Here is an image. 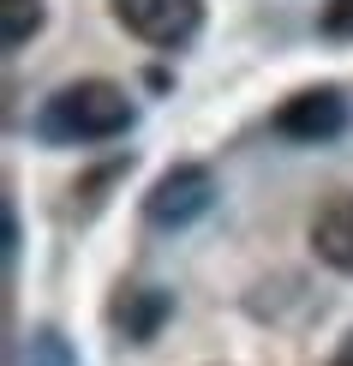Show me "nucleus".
Listing matches in <instances>:
<instances>
[{"mask_svg":"<svg viewBox=\"0 0 353 366\" xmlns=\"http://www.w3.org/2000/svg\"><path fill=\"white\" fill-rule=\"evenodd\" d=\"M42 19H48L42 0H0V42H6V49H24L42 30Z\"/></svg>","mask_w":353,"mask_h":366,"instance_id":"7","label":"nucleus"},{"mask_svg":"<svg viewBox=\"0 0 353 366\" xmlns=\"http://www.w3.org/2000/svg\"><path fill=\"white\" fill-rule=\"evenodd\" d=\"M329 366H347V360H329Z\"/></svg>","mask_w":353,"mask_h":366,"instance_id":"12","label":"nucleus"},{"mask_svg":"<svg viewBox=\"0 0 353 366\" xmlns=\"http://www.w3.org/2000/svg\"><path fill=\"white\" fill-rule=\"evenodd\" d=\"M312 252H317V264L353 277V192H329L312 210Z\"/></svg>","mask_w":353,"mask_h":366,"instance_id":"6","label":"nucleus"},{"mask_svg":"<svg viewBox=\"0 0 353 366\" xmlns=\"http://www.w3.org/2000/svg\"><path fill=\"white\" fill-rule=\"evenodd\" d=\"M138 120L132 109V90L114 84V79H78L66 90H54L36 114V139L42 144H102V139H120Z\"/></svg>","mask_w":353,"mask_h":366,"instance_id":"1","label":"nucleus"},{"mask_svg":"<svg viewBox=\"0 0 353 366\" xmlns=\"http://www.w3.org/2000/svg\"><path fill=\"white\" fill-rule=\"evenodd\" d=\"M347 127V97L335 84H312V90H294V97L275 109V132L294 144H329L342 139Z\"/></svg>","mask_w":353,"mask_h":366,"instance_id":"4","label":"nucleus"},{"mask_svg":"<svg viewBox=\"0 0 353 366\" xmlns=\"http://www.w3.org/2000/svg\"><path fill=\"white\" fill-rule=\"evenodd\" d=\"M335 360H347V366H353V337H347V342H342V355H335Z\"/></svg>","mask_w":353,"mask_h":366,"instance_id":"11","label":"nucleus"},{"mask_svg":"<svg viewBox=\"0 0 353 366\" xmlns=\"http://www.w3.org/2000/svg\"><path fill=\"white\" fill-rule=\"evenodd\" d=\"M24 366H78V360H72V348H66L60 330H36L24 342Z\"/></svg>","mask_w":353,"mask_h":366,"instance_id":"9","label":"nucleus"},{"mask_svg":"<svg viewBox=\"0 0 353 366\" xmlns=\"http://www.w3.org/2000/svg\"><path fill=\"white\" fill-rule=\"evenodd\" d=\"M114 19L150 49H186L204 30V0H114Z\"/></svg>","mask_w":353,"mask_h":366,"instance_id":"3","label":"nucleus"},{"mask_svg":"<svg viewBox=\"0 0 353 366\" xmlns=\"http://www.w3.org/2000/svg\"><path fill=\"white\" fill-rule=\"evenodd\" d=\"M210 204H216V180H210V169L204 162H174V169L144 192V222L150 228H192Z\"/></svg>","mask_w":353,"mask_h":366,"instance_id":"2","label":"nucleus"},{"mask_svg":"<svg viewBox=\"0 0 353 366\" xmlns=\"http://www.w3.org/2000/svg\"><path fill=\"white\" fill-rule=\"evenodd\" d=\"M168 318H174V295L156 288V282H120L108 295V325L126 342H150Z\"/></svg>","mask_w":353,"mask_h":366,"instance_id":"5","label":"nucleus"},{"mask_svg":"<svg viewBox=\"0 0 353 366\" xmlns=\"http://www.w3.org/2000/svg\"><path fill=\"white\" fill-rule=\"evenodd\" d=\"M317 30H324L329 42H353V0H324V12H317Z\"/></svg>","mask_w":353,"mask_h":366,"instance_id":"10","label":"nucleus"},{"mask_svg":"<svg viewBox=\"0 0 353 366\" xmlns=\"http://www.w3.org/2000/svg\"><path fill=\"white\" fill-rule=\"evenodd\" d=\"M126 169H132V157H114V162H102L96 174H84V180H72V210L78 217H90V210L108 198V187L114 180H126Z\"/></svg>","mask_w":353,"mask_h":366,"instance_id":"8","label":"nucleus"}]
</instances>
